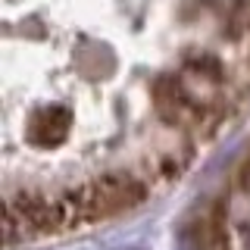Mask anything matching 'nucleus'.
I'll use <instances>...</instances> for the list:
<instances>
[{"label": "nucleus", "instance_id": "1", "mask_svg": "<svg viewBox=\"0 0 250 250\" xmlns=\"http://www.w3.org/2000/svg\"><path fill=\"white\" fill-rule=\"evenodd\" d=\"M191 247L194 250H231L229 244V219L225 207L213 203L191 229Z\"/></svg>", "mask_w": 250, "mask_h": 250}, {"label": "nucleus", "instance_id": "2", "mask_svg": "<svg viewBox=\"0 0 250 250\" xmlns=\"http://www.w3.org/2000/svg\"><path fill=\"white\" fill-rule=\"evenodd\" d=\"M47 131V138H44V144H57V141L66 138V131H69V113L66 109H41V113L31 119V135H38V131Z\"/></svg>", "mask_w": 250, "mask_h": 250}, {"label": "nucleus", "instance_id": "3", "mask_svg": "<svg viewBox=\"0 0 250 250\" xmlns=\"http://www.w3.org/2000/svg\"><path fill=\"white\" fill-rule=\"evenodd\" d=\"M194 160V150L191 147H182V150H166L156 156V175L163 178V182H172V178H178L182 172L191 166Z\"/></svg>", "mask_w": 250, "mask_h": 250}, {"label": "nucleus", "instance_id": "4", "mask_svg": "<svg viewBox=\"0 0 250 250\" xmlns=\"http://www.w3.org/2000/svg\"><path fill=\"white\" fill-rule=\"evenodd\" d=\"M234 185H238V191L250 194V153L244 156V160H241L238 172H234Z\"/></svg>", "mask_w": 250, "mask_h": 250}]
</instances>
